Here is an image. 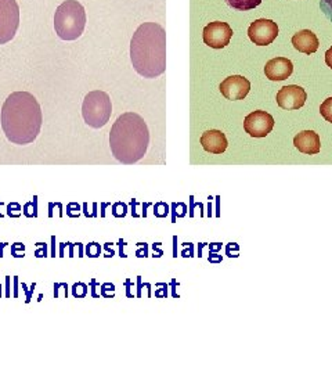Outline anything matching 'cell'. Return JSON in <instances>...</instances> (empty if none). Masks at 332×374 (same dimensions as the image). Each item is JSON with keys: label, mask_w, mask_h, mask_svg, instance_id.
Returning <instances> with one entry per match:
<instances>
[{"label": "cell", "mask_w": 332, "mask_h": 374, "mask_svg": "<svg viewBox=\"0 0 332 374\" xmlns=\"http://www.w3.org/2000/svg\"><path fill=\"white\" fill-rule=\"evenodd\" d=\"M0 122L8 142L18 146L31 145L42 129V108L34 95L14 92L1 107Z\"/></svg>", "instance_id": "obj_1"}, {"label": "cell", "mask_w": 332, "mask_h": 374, "mask_svg": "<svg viewBox=\"0 0 332 374\" xmlns=\"http://www.w3.org/2000/svg\"><path fill=\"white\" fill-rule=\"evenodd\" d=\"M131 60L135 71L147 79L162 75L166 69V32L157 22H144L131 41Z\"/></svg>", "instance_id": "obj_2"}, {"label": "cell", "mask_w": 332, "mask_h": 374, "mask_svg": "<svg viewBox=\"0 0 332 374\" xmlns=\"http://www.w3.org/2000/svg\"><path fill=\"white\" fill-rule=\"evenodd\" d=\"M150 131L136 112H125L117 118L109 132L112 156L126 165L142 160L148 150Z\"/></svg>", "instance_id": "obj_3"}, {"label": "cell", "mask_w": 332, "mask_h": 374, "mask_svg": "<svg viewBox=\"0 0 332 374\" xmlns=\"http://www.w3.org/2000/svg\"><path fill=\"white\" fill-rule=\"evenodd\" d=\"M86 27V11L78 0L62 1L54 14V29L62 41H77Z\"/></svg>", "instance_id": "obj_4"}, {"label": "cell", "mask_w": 332, "mask_h": 374, "mask_svg": "<svg viewBox=\"0 0 332 374\" xmlns=\"http://www.w3.org/2000/svg\"><path fill=\"white\" fill-rule=\"evenodd\" d=\"M112 114V105L108 93L93 91L85 96L82 105V115L85 122L95 129L105 126Z\"/></svg>", "instance_id": "obj_5"}, {"label": "cell", "mask_w": 332, "mask_h": 374, "mask_svg": "<svg viewBox=\"0 0 332 374\" xmlns=\"http://www.w3.org/2000/svg\"><path fill=\"white\" fill-rule=\"evenodd\" d=\"M20 27V6L17 0H0V45L14 39Z\"/></svg>", "instance_id": "obj_6"}, {"label": "cell", "mask_w": 332, "mask_h": 374, "mask_svg": "<svg viewBox=\"0 0 332 374\" xmlns=\"http://www.w3.org/2000/svg\"><path fill=\"white\" fill-rule=\"evenodd\" d=\"M233 38V29L227 22L215 21L208 24L204 28L202 39L204 44L212 49H223L226 48Z\"/></svg>", "instance_id": "obj_7"}, {"label": "cell", "mask_w": 332, "mask_h": 374, "mask_svg": "<svg viewBox=\"0 0 332 374\" xmlns=\"http://www.w3.org/2000/svg\"><path fill=\"white\" fill-rule=\"evenodd\" d=\"M248 36L251 42H253L258 46L272 45L279 36V25L272 20L266 18L256 20L249 25Z\"/></svg>", "instance_id": "obj_8"}, {"label": "cell", "mask_w": 332, "mask_h": 374, "mask_svg": "<svg viewBox=\"0 0 332 374\" xmlns=\"http://www.w3.org/2000/svg\"><path fill=\"white\" fill-rule=\"evenodd\" d=\"M274 128V118L262 109L253 111L244 119V129L252 138H266Z\"/></svg>", "instance_id": "obj_9"}, {"label": "cell", "mask_w": 332, "mask_h": 374, "mask_svg": "<svg viewBox=\"0 0 332 374\" xmlns=\"http://www.w3.org/2000/svg\"><path fill=\"white\" fill-rule=\"evenodd\" d=\"M219 89L220 93L227 100L237 102V100H244L248 96L251 91V82L241 75H232L220 84Z\"/></svg>", "instance_id": "obj_10"}, {"label": "cell", "mask_w": 332, "mask_h": 374, "mask_svg": "<svg viewBox=\"0 0 332 374\" xmlns=\"http://www.w3.org/2000/svg\"><path fill=\"white\" fill-rule=\"evenodd\" d=\"M276 99L279 107L283 109H299L306 105L307 93L303 88L298 85H288L279 91Z\"/></svg>", "instance_id": "obj_11"}, {"label": "cell", "mask_w": 332, "mask_h": 374, "mask_svg": "<svg viewBox=\"0 0 332 374\" xmlns=\"http://www.w3.org/2000/svg\"><path fill=\"white\" fill-rule=\"evenodd\" d=\"M293 72V64L291 60L285 57H276L266 62L265 67V75L270 81H285L288 79Z\"/></svg>", "instance_id": "obj_12"}, {"label": "cell", "mask_w": 332, "mask_h": 374, "mask_svg": "<svg viewBox=\"0 0 332 374\" xmlns=\"http://www.w3.org/2000/svg\"><path fill=\"white\" fill-rule=\"evenodd\" d=\"M293 146L303 154L316 156L321 150L320 136L314 131H303L293 138Z\"/></svg>", "instance_id": "obj_13"}, {"label": "cell", "mask_w": 332, "mask_h": 374, "mask_svg": "<svg viewBox=\"0 0 332 374\" xmlns=\"http://www.w3.org/2000/svg\"><path fill=\"white\" fill-rule=\"evenodd\" d=\"M201 145L204 150L211 154H222L227 150L229 146L226 135L218 129H211L204 132L201 136Z\"/></svg>", "instance_id": "obj_14"}, {"label": "cell", "mask_w": 332, "mask_h": 374, "mask_svg": "<svg viewBox=\"0 0 332 374\" xmlns=\"http://www.w3.org/2000/svg\"><path fill=\"white\" fill-rule=\"evenodd\" d=\"M292 45L300 53L313 54L319 51L320 42L314 32L310 29H302L292 36Z\"/></svg>", "instance_id": "obj_15"}, {"label": "cell", "mask_w": 332, "mask_h": 374, "mask_svg": "<svg viewBox=\"0 0 332 374\" xmlns=\"http://www.w3.org/2000/svg\"><path fill=\"white\" fill-rule=\"evenodd\" d=\"M263 0H226L227 6L238 10V11H248L258 7Z\"/></svg>", "instance_id": "obj_16"}, {"label": "cell", "mask_w": 332, "mask_h": 374, "mask_svg": "<svg viewBox=\"0 0 332 374\" xmlns=\"http://www.w3.org/2000/svg\"><path fill=\"white\" fill-rule=\"evenodd\" d=\"M320 114L321 116L327 121V122H331L332 123V98L324 100L320 106Z\"/></svg>", "instance_id": "obj_17"}, {"label": "cell", "mask_w": 332, "mask_h": 374, "mask_svg": "<svg viewBox=\"0 0 332 374\" xmlns=\"http://www.w3.org/2000/svg\"><path fill=\"white\" fill-rule=\"evenodd\" d=\"M72 295L75 298H85L88 295V286L85 283H75L72 286Z\"/></svg>", "instance_id": "obj_18"}, {"label": "cell", "mask_w": 332, "mask_h": 374, "mask_svg": "<svg viewBox=\"0 0 332 374\" xmlns=\"http://www.w3.org/2000/svg\"><path fill=\"white\" fill-rule=\"evenodd\" d=\"M172 210H173V218L172 222H176V216L178 218H183L187 214V206L183 203H173L172 204Z\"/></svg>", "instance_id": "obj_19"}, {"label": "cell", "mask_w": 332, "mask_h": 374, "mask_svg": "<svg viewBox=\"0 0 332 374\" xmlns=\"http://www.w3.org/2000/svg\"><path fill=\"white\" fill-rule=\"evenodd\" d=\"M154 215L157 218H166L169 215V206L164 201H159L154 206Z\"/></svg>", "instance_id": "obj_20"}, {"label": "cell", "mask_w": 332, "mask_h": 374, "mask_svg": "<svg viewBox=\"0 0 332 374\" xmlns=\"http://www.w3.org/2000/svg\"><path fill=\"white\" fill-rule=\"evenodd\" d=\"M100 294L102 298H114L115 295V286L111 283H104L100 287Z\"/></svg>", "instance_id": "obj_21"}, {"label": "cell", "mask_w": 332, "mask_h": 374, "mask_svg": "<svg viewBox=\"0 0 332 374\" xmlns=\"http://www.w3.org/2000/svg\"><path fill=\"white\" fill-rule=\"evenodd\" d=\"M126 214H128V206H126L125 203L118 201V203H115V204L112 206V215H114L115 218H125Z\"/></svg>", "instance_id": "obj_22"}, {"label": "cell", "mask_w": 332, "mask_h": 374, "mask_svg": "<svg viewBox=\"0 0 332 374\" xmlns=\"http://www.w3.org/2000/svg\"><path fill=\"white\" fill-rule=\"evenodd\" d=\"M320 8L323 14L332 22V0H320Z\"/></svg>", "instance_id": "obj_23"}, {"label": "cell", "mask_w": 332, "mask_h": 374, "mask_svg": "<svg viewBox=\"0 0 332 374\" xmlns=\"http://www.w3.org/2000/svg\"><path fill=\"white\" fill-rule=\"evenodd\" d=\"M100 253H101V247L100 244L97 243H91L86 246V255L91 257V258H97L100 257Z\"/></svg>", "instance_id": "obj_24"}, {"label": "cell", "mask_w": 332, "mask_h": 374, "mask_svg": "<svg viewBox=\"0 0 332 374\" xmlns=\"http://www.w3.org/2000/svg\"><path fill=\"white\" fill-rule=\"evenodd\" d=\"M21 211H22V208H21V206L18 203H11V204L7 206V215L11 216V218L21 216Z\"/></svg>", "instance_id": "obj_25"}, {"label": "cell", "mask_w": 332, "mask_h": 374, "mask_svg": "<svg viewBox=\"0 0 332 374\" xmlns=\"http://www.w3.org/2000/svg\"><path fill=\"white\" fill-rule=\"evenodd\" d=\"M79 211H81V207H79L78 203H71V204H68V207H67V215H68V216L77 218V216H79Z\"/></svg>", "instance_id": "obj_26"}, {"label": "cell", "mask_w": 332, "mask_h": 374, "mask_svg": "<svg viewBox=\"0 0 332 374\" xmlns=\"http://www.w3.org/2000/svg\"><path fill=\"white\" fill-rule=\"evenodd\" d=\"M38 250L35 251V257L36 258H44V257H48V246L46 243H38Z\"/></svg>", "instance_id": "obj_27"}, {"label": "cell", "mask_w": 332, "mask_h": 374, "mask_svg": "<svg viewBox=\"0 0 332 374\" xmlns=\"http://www.w3.org/2000/svg\"><path fill=\"white\" fill-rule=\"evenodd\" d=\"M18 251H25V247H24V244H21V243H15L13 247H11V253H13V257H15V258H22L24 257V254H21V253H18Z\"/></svg>", "instance_id": "obj_28"}, {"label": "cell", "mask_w": 332, "mask_h": 374, "mask_svg": "<svg viewBox=\"0 0 332 374\" xmlns=\"http://www.w3.org/2000/svg\"><path fill=\"white\" fill-rule=\"evenodd\" d=\"M139 247H140V250H138V253H136V255L139 257V258H142V257H147L148 255V247H147V244L144 243H139Z\"/></svg>", "instance_id": "obj_29"}, {"label": "cell", "mask_w": 332, "mask_h": 374, "mask_svg": "<svg viewBox=\"0 0 332 374\" xmlns=\"http://www.w3.org/2000/svg\"><path fill=\"white\" fill-rule=\"evenodd\" d=\"M91 286H92V297H93V298H100L101 294L97 293V288H100V284L95 281V279H92Z\"/></svg>", "instance_id": "obj_30"}, {"label": "cell", "mask_w": 332, "mask_h": 374, "mask_svg": "<svg viewBox=\"0 0 332 374\" xmlns=\"http://www.w3.org/2000/svg\"><path fill=\"white\" fill-rule=\"evenodd\" d=\"M155 297H158V298H166L168 297V286L164 284V288L155 291Z\"/></svg>", "instance_id": "obj_31"}, {"label": "cell", "mask_w": 332, "mask_h": 374, "mask_svg": "<svg viewBox=\"0 0 332 374\" xmlns=\"http://www.w3.org/2000/svg\"><path fill=\"white\" fill-rule=\"evenodd\" d=\"M208 261H209V262L219 264V262H222V257H219V255H216V254H209V258H208Z\"/></svg>", "instance_id": "obj_32"}, {"label": "cell", "mask_w": 332, "mask_h": 374, "mask_svg": "<svg viewBox=\"0 0 332 374\" xmlns=\"http://www.w3.org/2000/svg\"><path fill=\"white\" fill-rule=\"evenodd\" d=\"M326 64L332 69V48H330L326 53Z\"/></svg>", "instance_id": "obj_33"}, {"label": "cell", "mask_w": 332, "mask_h": 374, "mask_svg": "<svg viewBox=\"0 0 332 374\" xmlns=\"http://www.w3.org/2000/svg\"><path fill=\"white\" fill-rule=\"evenodd\" d=\"M220 248H222V244H220V243H213V244L209 246L211 253H218Z\"/></svg>", "instance_id": "obj_34"}, {"label": "cell", "mask_w": 332, "mask_h": 374, "mask_svg": "<svg viewBox=\"0 0 332 374\" xmlns=\"http://www.w3.org/2000/svg\"><path fill=\"white\" fill-rule=\"evenodd\" d=\"M125 286L128 287V291H126V297H128V298H133L135 295H133V294L131 293V286H132V281H131V280H126V281H125Z\"/></svg>", "instance_id": "obj_35"}, {"label": "cell", "mask_w": 332, "mask_h": 374, "mask_svg": "<svg viewBox=\"0 0 332 374\" xmlns=\"http://www.w3.org/2000/svg\"><path fill=\"white\" fill-rule=\"evenodd\" d=\"M131 206H132V215H133V218H139V214L136 213V206H138V201L133 199L132 200V203H131Z\"/></svg>", "instance_id": "obj_36"}, {"label": "cell", "mask_w": 332, "mask_h": 374, "mask_svg": "<svg viewBox=\"0 0 332 374\" xmlns=\"http://www.w3.org/2000/svg\"><path fill=\"white\" fill-rule=\"evenodd\" d=\"M159 246H161V243H157V244H154V251H157V253H158V257H162V255H164V253H162V250H159Z\"/></svg>", "instance_id": "obj_37"}, {"label": "cell", "mask_w": 332, "mask_h": 374, "mask_svg": "<svg viewBox=\"0 0 332 374\" xmlns=\"http://www.w3.org/2000/svg\"><path fill=\"white\" fill-rule=\"evenodd\" d=\"M108 206H111V204H108V203L101 204V216H105V208H107Z\"/></svg>", "instance_id": "obj_38"}, {"label": "cell", "mask_w": 332, "mask_h": 374, "mask_svg": "<svg viewBox=\"0 0 332 374\" xmlns=\"http://www.w3.org/2000/svg\"><path fill=\"white\" fill-rule=\"evenodd\" d=\"M124 246H125V243H124L122 240H119V247H121V250L124 248ZM121 257H122V258H126L128 255H125V253H124V251H121Z\"/></svg>", "instance_id": "obj_39"}, {"label": "cell", "mask_w": 332, "mask_h": 374, "mask_svg": "<svg viewBox=\"0 0 332 374\" xmlns=\"http://www.w3.org/2000/svg\"><path fill=\"white\" fill-rule=\"evenodd\" d=\"M150 206H151L150 203H147V204H142V210H144V211H142V216H144V218L147 216V213H145V210H147V208H148Z\"/></svg>", "instance_id": "obj_40"}, {"label": "cell", "mask_w": 332, "mask_h": 374, "mask_svg": "<svg viewBox=\"0 0 332 374\" xmlns=\"http://www.w3.org/2000/svg\"><path fill=\"white\" fill-rule=\"evenodd\" d=\"M138 283H139V286H142V277H140V276L138 277ZM140 290H142V288H139V293H138V297H142V293H140Z\"/></svg>", "instance_id": "obj_41"}, {"label": "cell", "mask_w": 332, "mask_h": 374, "mask_svg": "<svg viewBox=\"0 0 332 374\" xmlns=\"http://www.w3.org/2000/svg\"><path fill=\"white\" fill-rule=\"evenodd\" d=\"M6 246H7V243H3V244H1V246H0V258H1V257H3V248H4V247H6Z\"/></svg>", "instance_id": "obj_42"}, {"label": "cell", "mask_w": 332, "mask_h": 374, "mask_svg": "<svg viewBox=\"0 0 332 374\" xmlns=\"http://www.w3.org/2000/svg\"><path fill=\"white\" fill-rule=\"evenodd\" d=\"M0 206H1V201H0ZM0 218H3V215L0 214Z\"/></svg>", "instance_id": "obj_43"}, {"label": "cell", "mask_w": 332, "mask_h": 374, "mask_svg": "<svg viewBox=\"0 0 332 374\" xmlns=\"http://www.w3.org/2000/svg\"><path fill=\"white\" fill-rule=\"evenodd\" d=\"M0 288H1V286H0ZM0 297H1V290H0Z\"/></svg>", "instance_id": "obj_44"}]
</instances>
